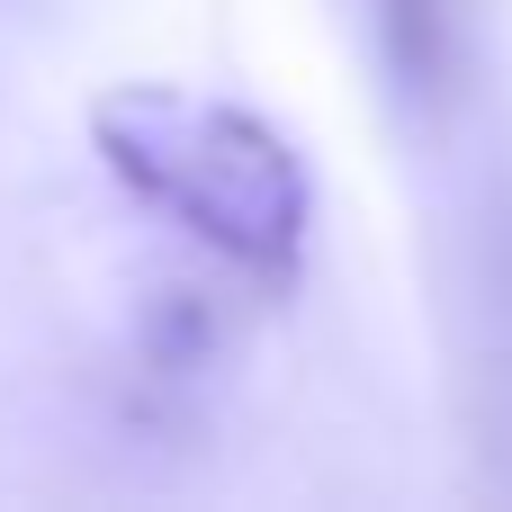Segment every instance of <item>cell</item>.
<instances>
[{"label": "cell", "instance_id": "6da1fadb", "mask_svg": "<svg viewBox=\"0 0 512 512\" xmlns=\"http://www.w3.org/2000/svg\"><path fill=\"white\" fill-rule=\"evenodd\" d=\"M90 144L153 216H171L225 270H243L252 288H297L315 189L270 117L171 81H126L90 108Z\"/></svg>", "mask_w": 512, "mask_h": 512}, {"label": "cell", "instance_id": "7a4b0ae2", "mask_svg": "<svg viewBox=\"0 0 512 512\" xmlns=\"http://www.w3.org/2000/svg\"><path fill=\"white\" fill-rule=\"evenodd\" d=\"M369 9H378V36H387V63L414 90H441L450 81V45H459L450 0H369Z\"/></svg>", "mask_w": 512, "mask_h": 512}]
</instances>
